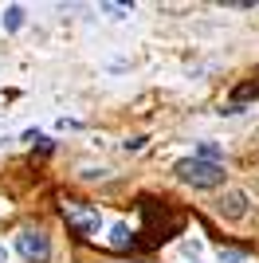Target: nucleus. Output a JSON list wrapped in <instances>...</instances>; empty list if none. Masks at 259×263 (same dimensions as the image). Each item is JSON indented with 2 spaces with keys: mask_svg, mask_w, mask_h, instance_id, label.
<instances>
[{
  "mask_svg": "<svg viewBox=\"0 0 259 263\" xmlns=\"http://www.w3.org/2000/svg\"><path fill=\"white\" fill-rule=\"evenodd\" d=\"M177 177L193 189H216V185H224V165L200 161V157H184V161H177Z\"/></svg>",
  "mask_w": 259,
  "mask_h": 263,
  "instance_id": "nucleus-1",
  "label": "nucleus"
},
{
  "mask_svg": "<svg viewBox=\"0 0 259 263\" xmlns=\"http://www.w3.org/2000/svg\"><path fill=\"white\" fill-rule=\"evenodd\" d=\"M63 220L71 224V232L75 236H95L98 232V209H86V204H79V200H63Z\"/></svg>",
  "mask_w": 259,
  "mask_h": 263,
  "instance_id": "nucleus-2",
  "label": "nucleus"
},
{
  "mask_svg": "<svg viewBox=\"0 0 259 263\" xmlns=\"http://www.w3.org/2000/svg\"><path fill=\"white\" fill-rule=\"evenodd\" d=\"M16 248H20V255L28 263H47V255H51V243H47V236L35 228H24L20 236H16Z\"/></svg>",
  "mask_w": 259,
  "mask_h": 263,
  "instance_id": "nucleus-3",
  "label": "nucleus"
},
{
  "mask_svg": "<svg viewBox=\"0 0 259 263\" xmlns=\"http://www.w3.org/2000/svg\"><path fill=\"white\" fill-rule=\"evenodd\" d=\"M220 216H228V220H244V216H248V193L228 189L224 197H220Z\"/></svg>",
  "mask_w": 259,
  "mask_h": 263,
  "instance_id": "nucleus-4",
  "label": "nucleus"
},
{
  "mask_svg": "<svg viewBox=\"0 0 259 263\" xmlns=\"http://www.w3.org/2000/svg\"><path fill=\"white\" fill-rule=\"evenodd\" d=\"M110 243H114V248H130V243H134L126 224H114V228H110Z\"/></svg>",
  "mask_w": 259,
  "mask_h": 263,
  "instance_id": "nucleus-5",
  "label": "nucleus"
},
{
  "mask_svg": "<svg viewBox=\"0 0 259 263\" xmlns=\"http://www.w3.org/2000/svg\"><path fill=\"white\" fill-rule=\"evenodd\" d=\"M196 157H200V161H216V165H220V145H216V142H200V145H196Z\"/></svg>",
  "mask_w": 259,
  "mask_h": 263,
  "instance_id": "nucleus-6",
  "label": "nucleus"
},
{
  "mask_svg": "<svg viewBox=\"0 0 259 263\" xmlns=\"http://www.w3.org/2000/svg\"><path fill=\"white\" fill-rule=\"evenodd\" d=\"M20 24H24V8H16V4H12V8L4 12V28H8V32H16Z\"/></svg>",
  "mask_w": 259,
  "mask_h": 263,
  "instance_id": "nucleus-7",
  "label": "nucleus"
},
{
  "mask_svg": "<svg viewBox=\"0 0 259 263\" xmlns=\"http://www.w3.org/2000/svg\"><path fill=\"white\" fill-rule=\"evenodd\" d=\"M220 259H224V263H239V259H244V252H236V248H228V252H220Z\"/></svg>",
  "mask_w": 259,
  "mask_h": 263,
  "instance_id": "nucleus-8",
  "label": "nucleus"
},
{
  "mask_svg": "<svg viewBox=\"0 0 259 263\" xmlns=\"http://www.w3.org/2000/svg\"><path fill=\"white\" fill-rule=\"evenodd\" d=\"M0 263H4V243H0Z\"/></svg>",
  "mask_w": 259,
  "mask_h": 263,
  "instance_id": "nucleus-9",
  "label": "nucleus"
}]
</instances>
